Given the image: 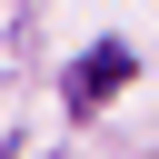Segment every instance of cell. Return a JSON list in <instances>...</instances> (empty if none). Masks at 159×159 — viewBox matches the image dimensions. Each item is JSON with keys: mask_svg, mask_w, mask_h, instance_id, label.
Here are the masks:
<instances>
[{"mask_svg": "<svg viewBox=\"0 0 159 159\" xmlns=\"http://www.w3.org/2000/svg\"><path fill=\"white\" fill-rule=\"evenodd\" d=\"M119 80H129V50H119V40H99V50L80 60V80H70V99H80V109H99V99H109Z\"/></svg>", "mask_w": 159, "mask_h": 159, "instance_id": "cell-1", "label": "cell"}]
</instances>
